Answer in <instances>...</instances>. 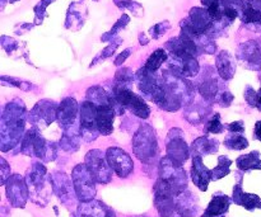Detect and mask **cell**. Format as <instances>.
Masks as SVG:
<instances>
[{
    "instance_id": "38",
    "label": "cell",
    "mask_w": 261,
    "mask_h": 217,
    "mask_svg": "<svg viewBox=\"0 0 261 217\" xmlns=\"http://www.w3.org/2000/svg\"><path fill=\"white\" fill-rule=\"evenodd\" d=\"M254 107H256L259 111H261V89L259 91H256V96H255V103Z\"/></svg>"
},
{
    "instance_id": "20",
    "label": "cell",
    "mask_w": 261,
    "mask_h": 217,
    "mask_svg": "<svg viewBox=\"0 0 261 217\" xmlns=\"http://www.w3.org/2000/svg\"><path fill=\"white\" fill-rule=\"evenodd\" d=\"M176 208L181 217H194L198 213L196 197L189 191L176 196Z\"/></svg>"
},
{
    "instance_id": "11",
    "label": "cell",
    "mask_w": 261,
    "mask_h": 217,
    "mask_svg": "<svg viewBox=\"0 0 261 217\" xmlns=\"http://www.w3.org/2000/svg\"><path fill=\"white\" fill-rule=\"evenodd\" d=\"M87 168L92 173L96 182L101 184H107L112 179V168L110 167L107 158H105L101 150H91L86 155Z\"/></svg>"
},
{
    "instance_id": "18",
    "label": "cell",
    "mask_w": 261,
    "mask_h": 217,
    "mask_svg": "<svg viewBox=\"0 0 261 217\" xmlns=\"http://www.w3.org/2000/svg\"><path fill=\"white\" fill-rule=\"evenodd\" d=\"M76 213H78V217H116L114 211L109 206L96 200L81 202Z\"/></svg>"
},
{
    "instance_id": "37",
    "label": "cell",
    "mask_w": 261,
    "mask_h": 217,
    "mask_svg": "<svg viewBox=\"0 0 261 217\" xmlns=\"http://www.w3.org/2000/svg\"><path fill=\"white\" fill-rule=\"evenodd\" d=\"M254 137H255V139H256V140H259V141H261V121L256 122V125H255Z\"/></svg>"
},
{
    "instance_id": "19",
    "label": "cell",
    "mask_w": 261,
    "mask_h": 217,
    "mask_svg": "<svg viewBox=\"0 0 261 217\" xmlns=\"http://www.w3.org/2000/svg\"><path fill=\"white\" fill-rule=\"evenodd\" d=\"M191 178L196 187L205 192L208 190V184L212 180V170L204 165L201 157L193 158V167H191Z\"/></svg>"
},
{
    "instance_id": "32",
    "label": "cell",
    "mask_w": 261,
    "mask_h": 217,
    "mask_svg": "<svg viewBox=\"0 0 261 217\" xmlns=\"http://www.w3.org/2000/svg\"><path fill=\"white\" fill-rule=\"evenodd\" d=\"M244 20L246 22H261V10L249 4L244 10Z\"/></svg>"
},
{
    "instance_id": "9",
    "label": "cell",
    "mask_w": 261,
    "mask_h": 217,
    "mask_svg": "<svg viewBox=\"0 0 261 217\" xmlns=\"http://www.w3.org/2000/svg\"><path fill=\"white\" fill-rule=\"evenodd\" d=\"M154 205L161 217H181L176 208V195L161 179L154 184Z\"/></svg>"
},
{
    "instance_id": "15",
    "label": "cell",
    "mask_w": 261,
    "mask_h": 217,
    "mask_svg": "<svg viewBox=\"0 0 261 217\" xmlns=\"http://www.w3.org/2000/svg\"><path fill=\"white\" fill-rule=\"evenodd\" d=\"M58 114V106L51 101H40L30 113L32 126L42 130L53 123Z\"/></svg>"
},
{
    "instance_id": "24",
    "label": "cell",
    "mask_w": 261,
    "mask_h": 217,
    "mask_svg": "<svg viewBox=\"0 0 261 217\" xmlns=\"http://www.w3.org/2000/svg\"><path fill=\"white\" fill-rule=\"evenodd\" d=\"M219 144L217 140L209 139V137L203 136L196 139L191 145V151L194 157H201V155L216 154L218 151Z\"/></svg>"
},
{
    "instance_id": "35",
    "label": "cell",
    "mask_w": 261,
    "mask_h": 217,
    "mask_svg": "<svg viewBox=\"0 0 261 217\" xmlns=\"http://www.w3.org/2000/svg\"><path fill=\"white\" fill-rule=\"evenodd\" d=\"M0 162H2V184H5L7 179H9L8 177H10V167L3 158Z\"/></svg>"
},
{
    "instance_id": "1",
    "label": "cell",
    "mask_w": 261,
    "mask_h": 217,
    "mask_svg": "<svg viewBox=\"0 0 261 217\" xmlns=\"http://www.w3.org/2000/svg\"><path fill=\"white\" fill-rule=\"evenodd\" d=\"M25 123V107L22 101L7 104L2 116V151L13 149L20 141Z\"/></svg>"
},
{
    "instance_id": "17",
    "label": "cell",
    "mask_w": 261,
    "mask_h": 217,
    "mask_svg": "<svg viewBox=\"0 0 261 217\" xmlns=\"http://www.w3.org/2000/svg\"><path fill=\"white\" fill-rule=\"evenodd\" d=\"M106 158L110 167L112 168V170L120 178H126L132 174L133 169H134V164H133L132 158L122 149H119V147H110L106 151Z\"/></svg>"
},
{
    "instance_id": "6",
    "label": "cell",
    "mask_w": 261,
    "mask_h": 217,
    "mask_svg": "<svg viewBox=\"0 0 261 217\" xmlns=\"http://www.w3.org/2000/svg\"><path fill=\"white\" fill-rule=\"evenodd\" d=\"M160 179L163 180L176 196L185 192L188 188V177L182 165L176 164L168 157L161 160Z\"/></svg>"
},
{
    "instance_id": "33",
    "label": "cell",
    "mask_w": 261,
    "mask_h": 217,
    "mask_svg": "<svg viewBox=\"0 0 261 217\" xmlns=\"http://www.w3.org/2000/svg\"><path fill=\"white\" fill-rule=\"evenodd\" d=\"M224 126L221 122V116H219V113L214 114L213 118L206 125V132H211V134H222Z\"/></svg>"
},
{
    "instance_id": "36",
    "label": "cell",
    "mask_w": 261,
    "mask_h": 217,
    "mask_svg": "<svg viewBox=\"0 0 261 217\" xmlns=\"http://www.w3.org/2000/svg\"><path fill=\"white\" fill-rule=\"evenodd\" d=\"M232 101H233V96H232L229 91H224V93H222V96L218 98V102H221V106L222 107H228L229 104L232 103Z\"/></svg>"
},
{
    "instance_id": "21",
    "label": "cell",
    "mask_w": 261,
    "mask_h": 217,
    "mask_svg": "<svg viewBox=\"0 0 261 217\" xmlns=\"http://www.w3.org/2000/svg\"><path fill=\"white\" fill-rule=\"evenodd\" d=\"M114 117L115 109L112 106H99L97 107V126H98L99 134L107 135L112 134L114 131Z\"/></svg>"
},
{
    "instance_id": "3",
    "label": "cell",
    "mask_w": 261,
    "mask_h": 217,
    "mask_svg": "<svg viewBox=\"0 0 261 217\" xmlns=\"http://www.w3.org/2000/svg\"><path fill=\"white\" fill-rule=\"evenodd\" d=\"M20 151L30 157H36L42 162H51L56 158L58 149L53 141H47L40 134V130L32 127L25 132L23 141H20Z\"/></svg>"
},
{
    "instance_id": "23",
    "label": "cell",
    "mask_w": 261,
    "mask_h": 217,
    "mask_svg": "<svg viewBox=\"0 0 261 217\" xmlns=\"http://www.w3.org/2000/svg\"><path fill=\"white\" fill-rule=\"evenodd\" d=\"M233 202L249 211L255 210V208H261V200L259 196L244 192L241 183L236 184L233 188Z\"/></svg>"
},
{
    "instance_id": "30",
    "label": "cell",
    "mask_w": 261,
    "mask_h": 217,
    "mask_svg": "<svg viewBox=\"0 0 261 217\" xmlns=\"http://www.w3.org/2000/svg\"><path fill=\"white\" fill-rule=\"evenodd\" d=\"M199 91L201 93V96L204 97V99L206 101H214V98L217 97V91H218V85H217V81L214 79L211 80H205L199 85Z\"/></svg>"
},
{
    "instance_id": "10",
    "label": "cell",
    "mask_w": 261,
    "mask_h": 217,
    "mask_svg": "<svg viewBox=\"0 0 261 217\" xmlns=\"http://www.w3.org/2000/svg\"><path fill=\"white\" fill-rule=\"evenodd\" d=\"M81 118V135L86 142H91L97 139L99 131L97 126V107L89 101L83 102L79 107Z\"/></svg>"
},
{
    "instance_id": "14",
    "label": "cell",
    "mask_w": 261,
    "mask_h": 217,
    "mask_svg": "<svg viewBox=\"0 0 261 217\" xmlns=\"http://www.w3.org/2000/svg\"><path fill=\"white\" fill-rule=\"evenodd\" d=\"M7 197L10 205L15 208H23L30 197L27 182L19 174L10 175L7 182Z\"/></svg>"
},
{
    "instance_id": "25",
    "label": "cell",
    "mask_w": 261,
    "mask_h": 217,
    "mask_svg": "<svg viewBox=\"0 0 261 217\" xmlns=\"http://www.w3.org/2000/svg\"><path fill=\"white\" fill-rule=\"evenodd\" d=\"M237 168L244 172L247 170H260L261 169V160L259 151H252L250 154L241 155L239 159L236 160Z\"/></svg>"
},
{
    "instance_id": "8",
    "label": "cell",
    "mask_w": 261,
    "mask_h": 217,
    "mask_svg": "<svg viewBox=\"0 0 261 217\" xmlns=\"http://www.w3.org/2000/svg\"><path fill=\"white\" fill-rule=\"evenodd\" d=\"M112 97L120 106L124 107L125 109H129L139 118L145 119L149 117L150 108L145 103L144 99L133 93L129 88H114Z\"/></svg>"
},
{
    "instance_id": "27",
    "label": "cell",
    "mask_w": 261,
    "mask_h": 217,
    "mask_svg": "<svg viewBox=\"0 0 261 217\" xmlns=\"http://www.w3.org/2000/svg\"><path fill=\"white\" fill-rule=\"evenodd\" d=\"M224 146L231 150H244L249 146V141L241 134H232V132H229V135L224 140Z\"/></svg>"
},
{
    "instance_id": "5",
    "label": "cell",
    "mask_w": 261,
    "mask_h": 217,
    "mask_svg": "<svg viewBox=\"0 0 261 217\" xmlns=\"http://www.w3.org/2000/svg\"><path fill=\"white\" fill-rule=\"evenodd\" d=\"M56 121L64 130L63 136L79 139L81 135V118L78 103L74 98H65L58 107Z\"/></svg>"
},
{
    "instance_id": "16",
    "label": "cell",
    "mask_w": 261,
    "mask_h": 217,
    "mask_svg": "<svg viewBox=\"0 0 261 217\" xmlns=\"http://www.w3.org/2000/svg\"><path fill=\"white\" fill-rule=\"evenodd\" d=\"M163 83L167 86L168 90L181 102V104L189 106L191 102H194V97H195L194 86L189 81L184 80V79L178 78L176 75L165 74V80H163Z\"/></svg>"
},
{
    "instance_id": "2",
    "label": "cell",
    "mask_w": 261,
    "mask_h": 217,
    "mask_svg": "<svg viewBox=\"0 0 261 217\" xmlns=\"http://www.w3.org/2000/svg\"><path fill=\"white\" fill-rule=\"evenodd\" d=\"M25 182L30 190L31 200L36 205L45 207L54 192L51 175L47 173V169L41 163H36L25 174Z\"/></svg>"
},
{
    "instance_id": "29",
    "label": "cell",
    "mask_w": 261,
    "mask_h": 217,
    "mask_svg": "<svg viewBox=\"0 0 261 217\" xmlns=\"http://www.w3.org/2000/svg\"><path fill=\"white\" fill-rule=\"evenodd\" d=\"M205 111H209L208 107L205 108L204 106H193L191 108H188V111H186L185 113V117L190 123L198 125L205 118L206 113H208V112Z\"/></svg>"
},
{
    "instance_id": "13",
    "label": "cell",
    "mask_w": 261,
    "mask_h": 217,
    "mask_svg": "<svg viewBox=\"0 0 261 217\" xmlns=\"http://www.w3.org/2000/svg\"><path fill=\"white\" fill-rule=\"evenodd\" d=\"M167 157L176 164L184 165L189 158V147L180 129L171 130L166 140Z\"/></svg>"
},
{
    "instance_id": "34",
    "label": "cell",
    "mask_w": 261,
    "mask_h": 217,
    "mask_svg": "<svg viewBox=\"0 0 261 217\" xmlns=\"http://www.w3.org/2000/svg\"><path fill=\"white\" fill-rule=\"evenodd\" d=\"M227 129H228L229 132H232V134H244L245 131V125L242 121H236V122H232L231 125H228L227 126Z\"/></svg>"
},
{
    "instance_id": "22",
    "label": "cell",
    "mask_w": 261,
    "mask_h": 217,
    "mask_svg": "<svg viewBox=\"0 0 261 217\" xmlns=\"http://www.w3.org/2000/svg\"><path fill=\"white\" fill-rule=\"evenodd\" d=\"M229 206H231V198L228 196L216 195L213 196L211 203L201 217H226Z\"/></svg>"
},
{
    "instance_id": "7",
    "label": "cell",
    "mask_w": 261,
    "mask_h": 217,
    "mask_svg": "<svg viewBox=\"0 0 261 217\" xmlns=\"http://www.w3.org/2000/svg\"><path fill=\"white\" fill-rule=\"evenodd\" d=\"M76 197L81 202H88L96 197V179L86 164H78L71 173Z\"/></svg>"
},
{
    "instance_id": "31",
    "label": "cell",
    "mask_w": 261,
    "mask_h": 217,
    "mask_svg": "<svg viewBox=\"0 0 261 217\" xmlns=\"http://www.w3.org/2000/svg\"><path fill=\"white\" fill-rule=\"evenodd\" d=\"M166 58H167V55H166L165 51L157 50L152 56H150L144 69H147L148 71H152V73H154V71L157 70L161 65H162L163 61H165Z\"/></svg>"
},
{
    "instance_id": "39",
    "label": "cell",
    "mask_w": 261,
    "mask_h": 217,
    "mask_svg": "<svg viewBox=\"0 0 261 217\" xmlns=\"http://www.w3.org/2000/svg\"><path fill=\"white\" fill-rule=\"evenodd\" d=\"M139 217H147V216H139Z\"/></svg>"
},
{
    "instance_id": "12",
    "label": "cell",
    "mask_w": 261,
    "mask_h": 217,
    "mask_svg": "<svg viewBox=\"0 0 261 217\" xmlns=\"http://www.w3.org/2000/svg\"><path fill=\"white\" fill-rule=\"evenodd\" d=\"M51 183H53L54 193L58 196L59 200L68 207H73L78 197H76L74 183L71 182L70 178L65 173L55 172L51 174Z\"/></svg>"
},
{
    "instance_id": "26",
    "label": "cell",
    "mask_w": 261,
    "mask_h": 217,
    "mask_svg": "<svg viewBox=\"0 0 261 217\" xmlns=\"http://www.w3.org/2000/svg\"><path fill=\"white\" fill-rule=\"evenodd\" d=\"M217 68H218V71L222 78L226 79V80L232 79L234 74V65L228 53L222 52L218 56V58H217Z\"/></svg>"
},
{
    "instance_id": "4",
    "label": "cell",
    "mask_w": 261,
    "mask_h": 217,
    "mask_svg": "<svg viewBox=\"0 0 261 217\" xmlns=\"http://www.w3.org/2000/svg\"><path fill=\"white\" fill-rule=\"evenodd\" d=\"M133 150L140 162L152 164L158 154V142L154 130L149 125H142L133 139Z\"/></svg>"
},
{
    "instance_id": "28",
    "label": "cell",
    "mask_w": 261,
    "mask_h": 217,
    "mask_svg": "<svg viewBox=\"0 0 261 217\" xmlns=\"http://www.w3.org/2000/svg\"><path fill=\"white\" fill-rule=\"evenodd\" d=\"M232 165V160L227 157L218 158V165L212 170V180H218L221 178L226 177L229 174V167Z\"/></svg>"
}]
</instances>
